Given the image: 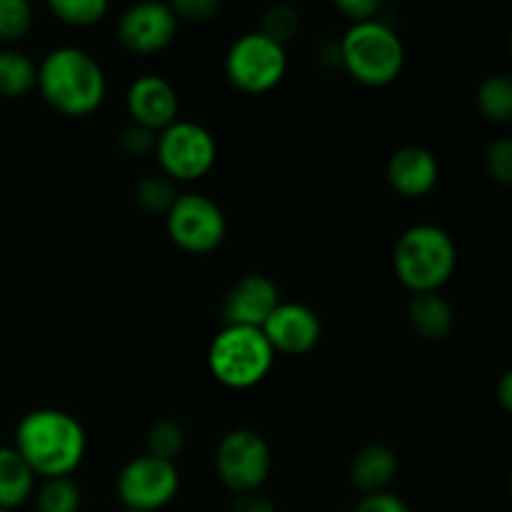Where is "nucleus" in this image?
<instances>
[{"label":"nucleus","instance_id":"f257e3e1","mask_svg":"<svg viewBox=\"0 0 512 512\" xmlns=\"http://www.w3.org/2000/svg\"><path fill=\"white\" fill-rule=\"evenodd\" d=\"M13 448L35 478H70L83 465L88 435L75 415L58 408H38L20 418Z\"/></svg>","mask_w":512,"mask_h":512},{"label":"nucleus","instance_id":"f03ea898","mask_svg":"<svg viewBox=\"0 0 512 512\" xmlns=\"http://www.w3.org/2000/svg\"><path fill=\"white\" fill-rule=\"evenodd\" d=\"M45 105L68 118H85L103 105L108 78L93 53L75 45H60L38 63L35 78Z\"/></svg>","mask_w":512,"mask_h":512},{"label":"nucleus","instance_id":"7ed1b4c3","mask_svg":"<svg viewBox=\"0 0 512 512\" xmlns=\"http://www.w3.org/2000/svg\"><path fill=\"white\" fill-rule=\"evenodd\" d=\"M458 268V245L453 235L433 223L403 230L393 248V270L410 293H440Z\"/></svg>","mask_w":512,"mask_h":512},{"label":"nucleus","instance_id":"20e7f679","mask_svg":"<svg viewBox=\"0 0 512 512\" xmlns=\"http://www.w3.org/2000/svg\"><path fill=\"white\" fill-rule=\"evenodd\" d=\"M340 68L365 88H385L405 68V45L385 20L353 23L338 40Z\"/></svg>","mask_w":512,"mask_h":512},{"label":"nucleus","instance_id":"39448f33","mask_svg":"<svg viewBox=\"0 0 512 512\" xmlns=\"http://www.w3.org/2000/svg\"><path fill=\"white\" fill-rule=\"evenodd\" d=\"M275 365V353L260 328L223 325L210 340L208 368L220 385L250 390L263 383Z\"/></svg>","mask_w":512,"mask_h":512},{"label":"nucleus","instance_id":"423d86ee","mask_svg":"<svg viewBox=\"0 0 512 512\" xmlns=\"http://www.w3.org/2000/svg\"><path fill=\"white\" fill-rule=\"evenodd\" d=\"M285 73H288V48L260 30H250L235 38L225 53V78L240 93H270L283 83Z\"/></svg>","mask_w":512,"mask_h":512},{"label":"nucleus","instance_id":"0eeeda50","mask_svg":"<svg viewBox=\"0 0 512 512\" xmlns=\"http://www.w3.org/2000/svg\"><path fill=\"white\" fill-rule=\"evenodd\" d=\"M155 160L160 173L175 183L200 180L213 170L218 160V143L205 125L195 120H175L158 133Z\"/></svg>","mask_w":512,"mask_h":512},{"label":"nucleus","instance_id":"6e6552de","mask_svg":"<svg viewBox=\"0 0 512 512\" xmlns=\"http://www.w3.org/2000/svg\"><path fill=\"white\" fill-rule=\"evenodd\" d=\"M215 470L230 493H260L273 470V450L258 430L235 428L215 448Z\"/></svg>","mask_w":512,"mask_h":512},{"label":"nucleus","instance_id":"1a4fd4ad","mask_svg":"<svg viewBox=\"0 0 512 512\" xmlns=\"http://www.w3.org/2000/svg\"><path fill=\"white\" fill-rule=\"evenodd\" d=\"M168 238L190 255H208L223 245L228 218L213 198L203 193H178L165 213Z\"/></svg>","mask_w":512,"mask_h":512},{"label":"nucleus","instance_id":"9d476101","mask_svg":"<svg viewBox=\"0 0 512 512\" xmlns=\"http://www.w3.org/2000/svg\"><path fill=\"white\" fill-rule=\"evenodd\" d=\"M115 488L123 510L158 512L168 508L178 495L180 473L170 460L143 453L123 465Z\"/></svg>","mask_w":512,"mask_h":512},{"label":"nucleus","instance_id":"9b49d317","mask_svg":"<svg viewBox=\"0 0 512 512\" xmlns=\"http://www.w3.org/2000/svg\"><path fill=\"white\" fill-rule=\"evenodd\" d=\"M178 15L173 13L170 3L145 0L135 3L120 15L118 40L125 50L138 55H153L168 48L178 35Z\"/></svg>","mask_w":512,"mask_h":512},{"label":"nucleus","instance_id":"f8f14e48","mask_svg":"<svg viewBox=\"0 0 512 512\" xmlns=\"http://www.w3.org/2000/svg\"><path fill=\"white\" fill-rule=\"evenodd\" d=\"M260 330L273 353L285 355L310 353L313 348H318L320 338H323L320 315L310 305L298 303V300H283Z\"/></svg>","mask_w":512,"mask_h":512},{"label":"nucleus","instance_id":"ddd939ff","mask_svg":"<svg viewBox=\"0 0 512 512\" xmlns=\"http://www.w3.org/2000/svg\"><path fill=\"white\" fill-rule=\"evenodd\" d=\"M283 303L278 283L263 273L240 275L223 295L220 313L225 325H245V328H263L278 305Z\"/></svg>","mask_w":512,"mask_h":512},{"label":"nucleus","instance_id":"4468645a","mask_svg":"<svg viewBox=\"0 0 512 512\" xmlns=\"http://www.w3.org/2000/svg\"><path fill=\"white\" fill-rule=\"evenodd\" d=\"M125 105L133 118L135 125L160 133L168 128L170 123L178 120L180 100L178 90L168 78L158 73H145L130 83L128 95H125Z\"/></svg>","mask_w":512,"mask_h":512},{"label":"nucleus","instance_id":"2eb2a0df","mask_svg":"<svg viewBox=\"0 0 512 512\" xmlns=\"http://www.w3.org/2000/svg\"><path fill=\"white\" fill-rule=\"evenodd\" d=\"M388 185L403 198H423L438 185L440 163L425 145H403L390 155L385 165Z\"/></svg>","mask_w":512,"mask_h":512},{"label":"nucleus","instance_id":"dca6fc26","mask_svg":"<svg viewBox=\"0 0 512 512\" xmlns=\"http://www.w3.org/2000/svg\"><path fill=\"white\" fill-rule=\"evenodd\" d=\"M398 475V453L385 443H368L350 460V483L358 493H383Z\"/></svg>","mask_w":512,"mask_h":512},{"label":"nucleus","instance_id":"f3484780","mask_svg":"<svg viewBox=\"0 0 512 512\" xmlns=\"http://www.w3.org/2000/svg\"><path fill=\"white\" fill-rule=\"evenodd\" d=\"M410 330L425 343H440L455 328V308L440 293H415L405 308Z\"/></svg>","mask_w":512,"mask_h":512},{"label":"nucleus","instance_id":"a211bd4d","mask_svg":"<svg viewBox=\"0 0 512 512\" xmlns=\"http://www.w3.org/2000/svg\"><path fill=\"white\" fill-rule=\"evenodd\" d=\"M35 475L15 448H0V508L15 510L35 493Z\"/></svg>","mask_w":512,"mask_h":512},{"label":"nucleus","instance_id":"6ab92c4d","mask_svg":"<svg viewBox=\"0 0 512 512\" xmlns=\"http://www.w3.org/2000/svg\"><path fill=\"white\" fill-rule=\"evenodd\" d=\"M38 63L18 48H0V98H20L35 88Z\"/></svg>","mask_w":512,"mask_h":512},{"label":"nucleus","instance_id":"aec40b11","mask_svg":"<svg viewBox=\"0 0 512 512\" xmlns=\"http://www.w3.org/2000/svg\"><path fill=\"white\" fill-rule=\"evenodd\" d=\"M475 103L490 123H508L512 118V78L508 73H493L478 85Z\"/></svg>","mask_w":512,"mask_h":512},{"label":"nucleus","instance_id":"412c9836","mask_svg":"<svg viewBox=\"0 0 512 512\" xmlns=\"http://www.w3.org/2000/svg\"><path fill=\"white\" fill-rule=\"evenodd\" d=\"M83 495L73 478H50L35 488L38 512H78Z\"/></svg>","mask_w":512,"mask_h":512},{"label":"nucleus","instance_id":"4be33fe9","mask_svg":"<svg viewBox=\"0 0 512 512\" xmlns=\"http://www.w3.org/2000/svg\"><path fill=\"white\" fill-rule=\"evenodd\" d=\"M133 195L140 210L150 215H165L178 198V190H175L173 180L165 178L163 173H150L138 180Z\"/></svg>","mask_w":512,"mask_h":512},{"label":"nucleus","instance_id":"5701e85b","mask_svg":"<svg viewBox=\"0 0 512 512\" xmlns=\"http://www.w3.org/2000/svg\"><path fill=\"white\" fill-rule=\"evenodd\" d=\"M185 448V430L178 420L163 418L158 423L150 425L148 435H145V453L153 458L170 460L173 463Z\"/></svg>","mask_w":512,"mask_h":512},{"label":"nucleus","instance_id":"b1692460","mask_svg":"<svg viewBox=\"0 0 512 512\" xmlns=\"http://www.w3.org/2000/svg\"><path fill=\"white\" fill-rule=\"evenodd\" d=\"M48 10L70 28H90L108 15L105 0H50Z\"/></svg>","mask_w":512,"mask_h":512},{"label":"nucleus","instance_id":"393cba45","mask_svg":"<svg viewBox=\"0 0 512 512\" xmlns=\"http://www.w3.org/2000/svg\"><path fill=\"white\" fill-rule=\"evenodd\" d=\"M33 28V8L28 0H0V43L13 48Z\"/></svg>","mask_w":512,"mask_h":512},{"label":"nucleus","instance_id":"a878e982","mask_svg":"<svg viewBox=\"0 0 512 512\" xmlns=\"http://www.w3.org/2000/svg\"><path fill=\"white\" fill-rule=\"evenodd\" d=\"M300 30V15L293 5L278 3L270 5L263 13V23H260V33H265L268 38H273L275 43L285 45L288 48L290 40L298 35Z\"/></svg>","mask_w":512,"mask_h":512},{"label":"nucleus","instance_id":"bb28decb","mask_svg":"<svg viewBox=\"0 0 512 512\" xmlns=\"http://www.w3.org/2000/svg\"><path fill=\"white\" fill-rule=\"evenodd\" d=\"M485 173L490 180L500 185L512 183V140L510 138H498L485 148L483 155Z\"/></svg>","mask_w":512,"mask_h":512},{"label":"nucleus","instance_id":"cd10ccee","mask_svg":"<svg viewBox=\"0 0 512 512\" xmlns=\"http://www.w3.org/2000/svg\"><path fill=\"white\" fill-rule=\"evenodd\" d=\"M155 143H158V133L135 123L125 125L118 135V148L128 158H148V155H155Z\"/></svg>","mask_w":512,"mask_h":512},{"label":"nucleus","instance_id":"c85d7f7f","mask_svg":"<svg viewBox=\"0 0 512 512\" xmlns=\"http://www.w3.org/2000/svg\"><path fill=\"white\" fill-rule=\"evenodd\" d=\"M173 13L178 20H188V23H208V20L218 18L220 0H173L170 3Z\"/></svg>","mask_w":512,"mask_h":512},{"label":"nucleus","instance_id":"c756f323","mask_svg":"<svg viewBox=\"0 0 512 512\" xmlns=\"http://www.w3.org/2000/svg\"><path fill=\"white\" fill-rule=\"evenodd\" d=\"M353 512H410V508L400 495L383 490V493L363 495Z\"/></svg>","mask_w":512,"mask_h":512},{"label":"nucleus","instance_id":"7c9ffc66","mask_svg":"<svg viewBox=\"0 0 512 512\" xmlns=\"http://www.w3.org/2000/svg\"><path fill=\"white\" fill-rule=\"evenodd\" d=\"M335 10H338L340 15H345V18L350 20V25H353L378 18L380 3L378 0H338V3H335Z\"/></svg>","mask_w":512,"mask_h":512},{"label":"nucleus","instance_id":"2f4dec72","mask_svg":"<svg viewBox=\"0 0 512 512\" xmlns=\"http://www.w3.org/2000/svg\"><path fill=\"white\" fill-rule=\"evenodd\" d=\"M230 512H278L273 500H268L260 493H245L235 495L233 505H230Z\"/></svg>","mask_w":512,"mask_h":512},{"label":"nucleus","instance_id":"473e14b6","mask_svg":"<svg viewBox=\"0 0 512 512\" xmlns=\"http://www.w3.org/2000/svg\"><path fill=\"white\" fill-rule=\"evenodd\" d=\"M498 400L503 405V410H512V373H503V378L498 380Z\"/></svg>","mask_w":512,"mask_h":512},{"label":"nucleus","instance_id":"72a5a7b5","mask_svg":"<svg viewBox=\"0 0 512 512\" xmlns=\"http://www.w3.org/2000/svg\"><path fill=\"white\" fill-rule=\"evenodd\" d=\"M120 512H135V510H120Z\"/></svg>","mask_w":512,"mask_h":512},{"label":"nucleus","instance_id":"f704fd0d","mask_svg":"<svg viewBox=\"0 0 512 512\" xmlns=\"http://www.w3.org/2000/svg\"><path fill=\"white\" fill-rule=\"evenodd\" d=\"M0 512H8V510H3V508H0Z\"/></svg>","mask_w":512,"mask_h":512}]
</instances>
